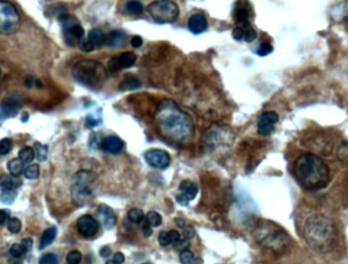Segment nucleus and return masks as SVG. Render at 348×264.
<instances>
[{
    "instance_id": "nucleus-1",
    "label": "nucleus",
    "mask_w": 348,
    "mask_h": 264,
    "mask_svg": "<svg viewBox=\"0 0 348 264\" xmlns=\"http://www.w3.org/2000/svg\"><path fill=\"white\" fill-rule=\"evenodd\" d=\"M156 121L161 135L170 142L186 144L194 139L195 126L192 118L170 99L160 102Z\"/></svg>"
},
{
    "instance_id": "nucleus-2",
    "label": "nucleus",
    "mask_w": 348,
    "mask_h": 264,
    "mask_svg": "<svg viewBox=\"0 0 348 264\" xmlns=\"http://www.w3.org/2000/svg\"><path fill=\"white\" fill-rule=\"evenodd\" d=\"M296 181L305 190L315 191L328 186L330 170L325 161L315 154L304 153L296 158L292 168Z\"/></svg>"
},
{
    "instance_id": "nucleus-3",
    "label": "nucleus",
    "mask_w": 348,
    "mask_h": 264,
    "mask_svg": "<svg viewBox=\"0 0 348 264\" xmlns=\"http://www.w3.org/2000/svg\"><path fill=\"white\" fill-rule=\"evenodd\" d=\"M303 236L306 244L322 254L331 252L337 244L336 226L332 219L324 214H313L305 220Z\"/></svg>"
},
{
    "instance_id": "nucleus-4",
    "label": "nucleus",
    "mask_w": 348,
    "mask_h": 264,
    "mask_svg": "<svg viewBox=\"0 0 348 264\" xmlns=\"http://www.w3.org/2000/svg\"><path fill=\"white\" fill-rule=\"evenodd\" d=\"M72 73L78 83L91 90L102 88L108 74L107 69L100 63L92 60H82L78 62L74 66Z\"/></svg>"
},
{
    "instance_id": "nucleus-5",
    "label": "nucleus",
    "mask_w": 348,
    "mask_h": 264,
    "mask_svg": "<svg viewBox=\"0 0 348 264\" xmlns=\"http://www.w3.org/2000/svg\"><path fill=\"white\" fill-rule=\"evenodd\" d=\"M97 174L90 170H80L73 179L72 198L78 206H83L93 200L97 188Z\"/></svg>"
},
{
    "instance_id": "nucleus-6",
    "label": "nucleus",
    "mask_w": 348,
    "mask_h": 264,
    "mask_svg": "<svg viewBox=\"0 0 348 264\" xmlns=\"http://www.w3.org/2000/svg\"><path fill=\"white\" fill-rule=\"evenodd\" d=\"M258 242L269 249L279 251L285 249L289 244L288 234L274 223L261 225L258 230Z\"/></svg>"
},
{
    "instance_id": "nucleus-7",
    "label": "nucleus",
    "mask_w": 348,
    "mask_h": 264,
    "mask_svg": "<svg viewBox=\"0 0 348 264\" xmlns=\"http://www.w3.org/2000/svg\"><path fill=\"white\" fill-rule=\"evenodd\" d=\"M147 12L158 24L173 23L179 16V8L173 0H154L147 7Z\"/></svg>"
},
{
    "instance_id": "nucleus-8",
    "label": "nucleus",
    "mask_w": 348,
    "mask_h": 264,
    "mask_svg": "<svg viewBox=\"0 0 348 264\" xmlns=\"http://www.w3.org/2000/svg\"><path fill=\"white\" fill-rule=\"evenodd\" d=\"M21 27V17L17 8L8 0H0V34L11 36Z\"/></svg>"
},
{
    "instance_id": "nucleus-9",
    "label": "nucleus",
    "mask_w": 348,
    "mask_h": 264,
    "mask_svg": "<svg viewBox=\"0 0 348 264\" xmlns=\"http://www.w3.org/2000/svg\"><path fill=\"white\" fill-rule=\"evenodd\" d=\"M59 23L62 27L66 43L71 47L79 46L85 39V31L79 20L72 15L62 14L59 17Z\"/></svg>"
},
{
    "instance_id": "nucleus-10",
    "label": "nucleus",
    "mask_w": 348,
    "mask_h": 264,
    "mask_svg": "<svg viewBox=\"0 0 348 264\" xmlns=\"http://www.w3.org/2000/svg\"><path fill=\"white\" fill-rule=\"evenodd\" d=\"M137 62V55L132 51H125L118 55H114L108 61L107 72L115 74L121 70L130 69L134 67Z\"/></svg>"
},
{
    "instance_id": "nucleus-11",
    "label": "nucleus",
    "mask_w": 348,
    "mask_h": 264,
    "mask_svg": "<svg viewBox=\"0 0 348 264\" xmlns=\"http://www.w3.org/2000/svg\"><path fill=\"white\" fill-rule=\"evenodd\" d=\"M145 160L150 166L154 168L163 169L170 164L171 157L169 153L165 150L150 149L145 153Z\"/></svg>"
},
{
    "instance_id": "nucleus-12",
    "label": "nucleus",
    "mask_w": 348,
    "mask_h": 264,
    "mask_svg": "<svg viewBox=\"0 0 348 264\" xmlns=\"http://www.w3.org/2000/svg\"><path fill=\"white\" fill-rule=\"evenodd\" d=\"M100 224L98 220L92 215L86 214L81 216L77 222V228L79 233L84 238H93L97 234Z\"/></svg>"
},
{
    "instance_id": "nucleus-13",
    "label": "nucleus",
    "mask_w": 348,
    "mask_h": 264,
    "mask_svg": "<svg viewBox=\"0 0 348 264\" xmlns=\"http://www.w3.org/2000/svg\"><path fill=\"white\" fill-rule=\"evenodd\" d=\"M22 107V100L17 96H7L0 102V120L14 118Z\"/></svg>"
},
{
    "instance_id": "nucleus-14",
    "label": "nucleus",
    "mask_w": 348,
    "mask_h": 264,
    "mask_svg": "<svg viewBox=\"0 0 348 264\" xmlns=\"http://www.w3.org/2000/svg\"><path fill=\"white\" fill-rule=\"evenodd\" d=\"M198 186L191 180H184L180 183L178 187V194L176 195V201L182 205L186 206L189 201L194 200L198 194Z\"/></svg>"
},
{
    "instance_id": "nucleus-15",
    "label": "nucleus",
    "mask_w": 348,
    "mask_h": 264,
    "mask_svg": "<svg viewBox=\"0 0 348 264\" xmlns=\"http://www.w3.org/2000/svg\"><path fill=\"white\" fill-rule=\"evenodd\" d=\"M279 116L275 111L263 112L258 121V133L262 136H269L275 130V125L278 123Z\"/></svg>"
},
{
    "instance_id": "nucleus-16",
    "label": "nucleus",
    "mask_w": 348,
    "mask_h": 264,
    "mask_svg": "<svg viewBox=\"0 0 348 264\" xmlns=\"http://www.w3.org/2000/svg\"><path fill=\"white\" fill-rule=\"evenodd\" d=\"M97 217L100 220L101 224L106 228V229H111L115 226L117 217L115 212L111 207H109L106 204H100L97 208Z\"/></svg>"
},
{
    "instance_id": "nucleus-17",
    "label": "nucleus",
    "mask_w": 348,
    "mask_h": 264,
    "mask_svg": "<svg viewBox=\"0 0 348 264\" xmlns=\"http://www.w3.org/2000/svg\"><path fill=\"white\" fill-rule=\"evenodd\" d=\"M100 149L106 153L118 154L124 148V142L117 136H108L104 138L100 144Z\"/></svg>"
},
{
    "instance_id": "nucleus-18",
    "label": "nucleus",
    "mask_w": 348,
    "mask_h": 264,
    "mask_svg": "<svg viewBox=\"0 0 348 264\" xmlns=\"http://www.w3.org/2000/svg\"><path fill=\"white\" fill-rule=\"evenodd\" d=\"M249 15H250V12H249V9L247 8V3L245 2V0H240V2L238 0L234 9V14H233L234 21L237 24V26H245L247 24H250Z\"/></svg>"
},
{
    "instance_id": "nucleus-19",
    "label": "nucleus",
    "mask_w": 348,
    "mask_h": 264,
    "mask_svg": "<svg viewBox=\"0 0 348 264\" xmlns=\"http://www.w3.org/2000/svg\"><path fill=\"white\" fill-rule=\"evenodd\" d=\"M187 28L195 35L204 33L208 29L207 18L201 14L193 15L187 21Z\"/></svg>"
},
{
    "instance_id": "nucleus-20",
    "label": "nucleus",
    "mask_w": 348,
    "mask_h": 264,
    "mask_svg": "<svg viewBox=\"0 0 348 264\" xmlns=\"http://www.w3.org/2000/svg\"><path fill=\"white\" fill-rule=\"evenodd\" d=\"M23 180L20 175L3 174L0 175V189L2 190H16L21 187Z\"/></svg>"
},
{
    "instance_id": "nucleus-21",
    "label": "nucleus",
    "mask_w": 348,
    "mask_h": 264,
    "mask_svg": "<svg viewBox=\"0 0 348 264\" xmlns=\"http://www.w3.org/2000/svg\"><path fill=\"white\" fill-rule=\"evenodd\" d=\"M106 37L107 36L105 35V33L101 29L95 28L89 32L87 40L95 49V48H100L104 44H106Z\"/></svg>"
},
{
    "instance_id": "nucleus-22",
    "label": "nucleus",
    "mask_w": 348,
    "mask_h": 264,
    "mask_svg": "<svg viewBox=\"0 0 348 264\" xmlns=\"http://www.w3.org/2000/svg\"><path fill=\"white\" fill-rule=\"evenodd\" d=\"M126 35L122 31H112L106 37V44L111 48L121 47L125 44Z\"/></svg>"
},
{
    "instance_id": "nucleus-23",
    "label": "nucleus",
    "mask_w": 348,
    "mask_h": 264,
    "mask_svg": "<svg viewBox=\"0 0 348 264\" xmlns=\"http://www.w3.org/2000/svg\"><path fill=\"white\" fill-rule=\"evenodd\" d=\"M179 239H180L179 232L177 230H174V229H171V230H168V231L163 230L158 236V242L163 247H167L169 245H173Z\"/></svg>"
},
{
    "instance_id": "nucleus-24",
    "label": "nucleus",
    "mask_w": 348,
    "mask_h": 264,
    "mask_svg": "<svg viewBox=\"0 0 348 264\" xmlns=\"http://www.w3.org/2000/svg\"><path fill=\"white\" fill-rule=\"evenodd\" d=\"M56 233H57V229L54 226H51V227H48L47 229H45L44 232L42 233L41 238H40L39 248L41 250H43L46 247L50 246L54 242V240L56 238Z\"/></svg>"
},
{
    "instance_id": "nucleus-25",
    "label": "nucleus",
    "mask_w": 348,
    "mask_h": 264,
    "mask_svg": "<svg viewBox=\"0 0 348 264\" xmlns=\"http://www.w3.org/2000/svg\"><path fill=\"white\" fill-rule=\"evenodd\" d=\"M142 87V83L135 77H128L125 78L119 85V89L121 91H132L137 90Z\"/></svg>"
},
{
    "instance_id": "nucleus-26",
    "label": "nucleus",
    "mask_w": 348,
    "mask_h": 264,
    "mask_svg": "<svg viewBox=\"0 0 348 264\" xmlns=\"http://www.w3.org/2000/svg\"><path fill=\"white\" fill-rule=\"evenodd\" d=\"M125 10L130 15L139 16L144 12V6L140 0H129L125 4Z\"/></svg>"
},
{
    "instance_id": "nucleus-27",
    "label": "nucleus",
    "mask_w": 348,
    "mask_h": 264,
    "mask_svg": "<svg viewBox=\"0 0 348 264\" xmlns=\"http://www.w3.org/2000/svg\"><path fill=\"white\" fill-rule=\"evenodd\" d=\"M24 164L25 163L20 158H14L8 163V168L10 170L11 174L21 175L25 170Z\"/></svg>"
},
{
    "instance_id": "nucleus-28",
    "label": "nucleus",
    "mask_w": 348,
    "mask_h": 264,
    "mask_svg": "<svg viewBox=\"0 0 348 264\" xmlns=\"http://www.w3.org/2000/svg\"><path fill=\"white\" fill-rule=\"evenodd\" d=\"M180 262L182 264H200L199 258L189 249L180 252Z\"/></svg>"
},
{
    "instance_id": "nucleus-29",
    "label": "nucleus",
    "mask_w": 348,
    "mask_h": 264,
    "mask_svg": "<svg viewBox=\"0 0 348 264\" xmlns=\"http://www.w3.org/2000/svg\"><path fill=\"white\" fill-rule=\"evenodd\" d=\"M35 150L32 147H25L19 152V158L24 163H31L35 158Z\"/></svg>"
},
{
    "instance_id": "nucleus-30",
    "label": "nucleus",
    "mask_w": 348,
    "mask_h": 264,
    "mask_svg": "<svg viewBox=\"0 0 348 264\" xmlns=\"http://www.w3.org/2000/svg\"><path fill=\"white\" fill-rule=\"evenodd\" d=\"M128 217L133 223H142L146 218L143 210L139 209V208L131 209L128 213Z\"/></svg>"
},
{
    "instance_id": "nucleus-31",
    "label": "nucleus",
    "mask_w": 348,
    "mask_h": 264,
    "mask_svg": "<svg viewBox=\"0 0 348 264\" xmlns=\"http://www.w3.org/2000/svg\"><path fill=\"white\" fill-rule=\"evenodd\" d=\"M17 198V192L15 190H2L0 200L6 205H11L15 202Z\"/></svg>"
},
{
    "instance_id": "nucleus-32",
    "label": "nucleus",
    "mask_w": 348,
    "mask_h": 264,
    "mask_svg": "<svg viewBox=\"0 0 348 264\" xmlns=\"http://www.w3.org/2000/svg\"><path fill=\"white\" fill-rule=\"evenodd\" d=\"M145 219L152 227H157L162 223V216L156 211H150Z\"/></svg>"
},
{
    "instance_id": "nucleus-33",
    "label": "nucleus",
    "mask_w": 348,
    "mask_h": 264,
    "mask_svg": "<svg viewBox=\"0 0 348 264\" xmlns=\"http://www.w3.org/2000/svg\"><path fill=\"white\" fill-rule=\"evenodd\" d=\"M24 174L27 179L29 180H36L39 178L40 175V167L38 164H31L28 165L25 170H24Z\"/></svg>"
},
{
    "instance_id": "nucleus-34",
    "label": "nucleus",
    "mask_w": 348,
    "mask_h": 264,
    "mask_svg": "<svg viewBox=\"0 0 348 264\" xmlns=\"http://www.w3.org/2000/svg\"><path fill=\"white\" fill-rule=\"evenodd\" d=\"M7 225H8L9 230L13 233H19L22 229V221L16 217L10 218L7 222Z\"/></svg>"
},
{
    "instance_id": "nucleus-35",
    "label": "nucleus",
    "mask_w": 348,
    "mask_h": 264,
    "mask_svg": "<svg viewBox=\"0 0 348 264\" xmlns=\"http://www.w3.org/2000/svg\"><path fill=\"white\" fill-rule=\"evenodd\" d=\"M35 153L40 161H44L47 158L48 154V147L41 144V143H35Z\"/></svg>"
},
{
    "instance_id": "nucleus-36",
    "label": "nucleus",
    "mask_w": 348,
    "mask_h": 264,
    "mask_svg": "<svg viewBox=\"0 0 348 264\" xmlns=\"http://www.w3.org/2000/svg\"><path fill=\"white\" fill-rule=\"evenodd\" d=\"M10 253L12 255V257L15 258H23L25 256V254L27 253L26 249L24 248V246L22 244H14L11 247Z\"/></svg>"
},
{
    "instance_id": "nucleus-37",
    "label": "nucleus",
    "mask_w": 348,
    "mask_h": 264,
    "mask_svg": "<svg viewBox=\"0 0 348 264\" xmlns=\"http://www.w3.org/2000/svg\"><path fill=\"white\" fill-rule=\"evenodd\" d=\"M241 27L244 28V38H243V40L245 42H247V43L252 42L256 39V37H257L256 30L252 28V26L250 24H247V25L241 26Z\"/></svg>"
},
{
    "instance_id": "nucleus-38",
    "label": "nucleus",
    "mask_w": 348,
    "mask_h": 264,
    "mask_svg": "<svg viewBox=\"0 0 348 264\" xmlns=\"http://www.w3.org/2000/svg\"><path fill=\"white\" fill-rule=\"evenodd\" d=\"M13 148V141L9 138L0 140V155H7Z\"/></svg>"
},
{
    "instance_id": "nucleus-39",
    "label": "nucleus",
    "mask_w": 348,
    "mask_h": 264,
    "mask_svg": "<svg viewBox=\"0 0 348 264\" xmlns=\"http://www.w3.org/2000/svg\"><path fill=\"white\" fill-rule=\"evenodd\" d=\"M67 262L69 264H80L82 262L81 252H79L77 250L71 251L67 256Z\"/></svg>"
},
{
    "instance_id": "nucleus-40",
    "label": "nucleus",
    "mask_w": 348,
    "mask_h": 264,
    "mask_svg": "<svg viewBox=\"0 0 348 264\" xmlns=\"http://www.w3.org/2000/svg\"><path fill=\"white\" fill-rule=\"evenodd\" d=\"M272 52H273V47L271 44H269L267 42L262 43L257 50V54L260 56H267Z\"/></svg>"
},
{
    "instance_id": "nucleus-41",
    "label": "nucleus",
    "mask_w": 348,
    "mask_h": 264,
    "mask_svg": "<svg viewBox=\"0 0 348 264\" xmlns=\"http://www.w3.org/2000/svg\"><path fill=\"white\" fill-rule=\"evenodd\" d=\"M39 264H58V259H57L56 255H54L52 253H48V254L43 255L40 258Z\"/></svg>"
},
{
    "instance_id": "nucleus-42",
    "label": "nucleus",
    "mask_w": 348,
    "mask_h": 264,
    "mask_svg": "<svg viewBox=\"0 0 348 264\" xmlns=\"http://www.w3.org/2000/svg\"><path fill=\"white\" fill-rule=\"evenodd\" d=\"M189 246H191V244H189V241L187 239H183V240L179 239L176 243L173 244V248L178 252H182V251L188 249Z\"/></svg>"
},
{
    "instance_id": "nucleus-43",
    "label": "nucleus",
    "mask_w": 348,
    "mask_h": 264,
    "mask_svg": "<svg viewBox=\"0 0 348 264\" xmlns=\"http://www.w3.org/2000/svg\"><path fill=\"white\" fill-rule=\"evenodd\" d=\"M232 37L236 40V41H241L244 38V28L241 26H237L233 29L232 32Z\"/></svg>"
},
{
    "instance_id": "nucleus-44",
    "label": "nucleus",
    "mask_w": 348,
    "mask_h": 264,
    "mask_svg": "<svg viewBox=\"0 0 348 264\" xmlns=\"http://www.w3.org/2000/svg\"><path fill=\"white\" fill-rule=\"evenodd\" d=\"M79 47H80V49H81L82 51H85V52H91V51L94 50L93 46L89 43V41H88L87 39H84V40L80 43Z\"/></svg>"
},
{
    "instance_id": "nucleus-45",
    "label": "nucleus",
    "mask_w": 348,
    "mask_h": 264,
    "mask_svg": "<svg viewBox=\"0 0 348 264\" xmlns=\"http://www.w3.org/2000/svg\"><path fill=\"white\" fill-rule=\"evenodd\" d=\"M182 228H183V237H184V239L189 240V239H192L195 236V229L192 226L184 225Z\"/></svg>"
},
{
    "instance_id": "nucleus-46",
    "label": "nucleus",
    "mask_w": 348,
    "mask_h": 264,
    "mask_svg": "<svg viewBox=\"0 0 348 264\" xmlns=\"http://www.w3.org/2000/svg\"><path fill=\"white\" fill-rule=\"evenodd\" d=\"M143 223V231H144V236L146 238H149L150 236H152L153 230H152V226L146 221V219L142 222Z\"/></svg>"
},
{
    "instance_id": "nucleus-47",
    "label": "nucleus",
    "mask_w": 348,
    "mask_h": 264,
    "mask_svg": "<svg viewBox=\"0 0 348 264\" xmlns=\"http://www.w3.org/2000/svg\"><path fill=\"white\" fill-rule=\"evenodd\" d=\"M131 44H132V46L134 47V48H140L142 45H143V39H142V37H140V36H134L133 38H132V41H131Z\"/></svg>"
},
{
    "instance_id": "nucleus-48",
    "label": "nucleus",
    "mask_w": 348,
    "mask_h": 264,
    "mask_svg": "<svg viewBox=\"0 0 348 264\" xmlns=\"http://www.w3.org/2000/svg\"><path fill=\"white\" fill-rule=\"evenodd\" d=\"M9 219H10L9 212H8L7 210L0 209V225H2V224H5V223H7Z\"/></svg>"
},
{
    "instance_id": "nucleus-49",
    "label": "nucleus",
    "mask_w": 348,
    "mask_h": 264,
    "mask_svg": "<svg viewBox=\"0 0 348 264\" xmlns=\"http://www.w3.org/2000/svg\"><path fill=\"white\" fill-rule=\"evenodd\" d=\"M36 81H37V80H36L34 77L29 76V77H27L25 83H26V86H27L28 88H32V87L36 86Z\"/></svg>"
},
{
    "instance_id": "nucleus-50",
    "label": "nucleus",
    "mask_w": 348,
    "mask_h": 264,
    "mask_svg": "<svg viewBox=\"0 0 348 264\" xmlns=\"http://www.w3.org/2000/svg\"><path fill=\"white\" fill-rule=\"evenodd\" d=\"M22 245L24 246V248L26 249V251H30L32 249V246H33V242L31 239H24L22 241Z\"/></svg>"
},
{
    "instance_id": "nucleus-51",
    "label": "nucleus",
    "mask_w": 348,
    "mask_h": 264,
    "mask_svg": "<svg viewBox=\"0 0 348 264\" xmlns=\"http://www.w3.org/2000/svg\"><path fill=\"white\" fill-rule=\"evenodd\" d=\"M113 259H114L115 261L119 262L120 264H123V262L125 261V257H124V255H123L121 252L115 253V254L113 255Z\"/></svg>"
},
{
    "instance_id": "nucleus-52",
    "label": "nucleus",
    "mask_w": 348,
    "mask_h": 264,
    "mask_svg": "<svg viewBox=\"0 0 348 264\" xmlns=\"http://www.w3.org/2000/svg\"><path fill=\"white\" fill-rule=\"evenodd\" d=\"M110 253H111V251H110V249H108V248H103V249H101V251H100V254H101V256H102V257H104V258H107V257H109Z\"/></svg>"
},
{
    "instance_id": "nucleus-53",
    "label": "nucleus",
    "mask_w": 348,
    "mask_h": 264,
    "mask_svg": "<svg viewBox=\"0 0 348 264\" xmlns=\"http://www.w3.org/2000/svg\"><path fill=\"white\" fill-rule=\"evenodd\" d=\"M106 264H120V263L117 262V261H115L114 259H111V260H107V261H106Z\"/></svg>"
},
{
    "instance_id": "nucleus-54",
    "label": "nucleus",
    "mask_w": 348,
    "mask_h": 264,
    "mask_svg": "<svg viewBox=\"0 0 348 264\" xmlns=\"http://www.w3.org/2000/svg\"><path fill=\"white\" fill-rule=\"evenodd\" d=\"M144 264H150V263H144Z\"/></svg>"
},
{
    "instance_id": "nucleus-55",
    "label": "nucleus",
    "mask_w": 348,
    "mask_h": 264,
    "mask_svg": "<svg viewBox=\"0 0 348 264\" xmlns=\"http://www.w3.org/2000/svg\"><path fill=\"white\" fill-rule=\"evenodd\" d=\"M0 74H2V71H0Z\"/></svg>"
}]
</instances>
